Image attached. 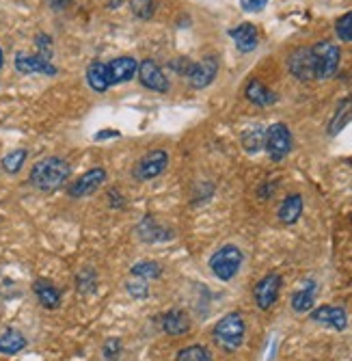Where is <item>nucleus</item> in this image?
Masks as SVG:
<instances>
[{"mask_svg": "<svg viewBox=\"0 0 352 361\" xmlns=\"http://www.w3.org/2000/svg\"><path fill=\"white\" fill-rule=\"evenodd\" d=\"M301 214H303V197L301 195L285 197L281 208H279V221L285 225H292L301 219Z\"/></svg>", "mask_w": 352, "mask_h": 361, "instance_id": "obj_19", "label": "nucleus"}, {"mask_svg": "<svg viewBox=\"0 0 352 361\" xmlns=\"http://www.w3.org/2000/svg\"><path fill=\"white\" fill-rule=\"evenodd\" d=\"M87 82L93 91H106L111 87V80H108V65L104 63H91L89 70H87Z\"/></svg>", "mask_w": 352, "mask_h": 361, "instance_id": "obj_21", "label": "nucleus"}, {"mask_svg": "<svg viewBox=\"0 0 352 361\" xmlns=\"http://www.w3.org/2000/svg\"><path fill=\"white\" fill-rule=\"evenodd\" d=\"M216 74H218V59L216 56H206V59L190 65L186 78H188L190 87L203 89L216 78Z\"/></svg>", "mask_w": 352, "mask_h": 361, "instance_id": "obj_7", "label": "nucleus"}, {"mask_svg": "<svg viewBox=\"0 0 352 361\" xmlns=\"http://www.w3.org/2000/svg\"><path fill=\"white\" fill-rule=\"evenodd\" d=\"M113 137H119L117 130H104V133L95 135V141H104V139H113Z\"/></svg>", "mask_w": 352, "mask_h": 361, "instance_id": "obj_36", "label": "nucleus"}, {"mask_svg": "<svg viewBox=\"0 0 352 361\" xmlns=\"http://www.w3.org/2000/svg\"><path fill=\"white\" fill-rule=\"evenodd\" d=\"M26 156H28L26 149H15V152L7 154V156L3 158V169H5L7 173H18V171L22 169V165H24Z\"/></svg>", "mask_w": 352, "mask_h": 361, "instance_id": "obj_28", "label": "nucleus"}, {"mask_svg": "<svg viewBox=\"0 0 352 361\" xmlns=\"http://www.w3.org/2000/svg\"><path fill=\"white\" fill-rule=\"evenodd\" d=\"M3 61H5V56H3V50H0V68H3Z\"/></svg>", "mask_w": 352, "mask_h": 361, "instance_id": "obj_39", "label": "nucleus"}, {"mask_svg": "<svg viewBox=\"0 0 352 361\" xmlns=\"http://www.w3.org/2000/svg\"><path fill=\"white\" fill-rule=\"evenodd\" d=\"M127 292H130L132 297H137V299H145L149 294V286H145V279L132 281V283H127Z\"/></svg>", "mask_w": 352, "mask_h": 361, "instance_id": "obj_32", "label": "nucleus"}, {"mask_svg": "<svg viewBox=\"0 0 352 361\" xmlns=\"http://www.w3.org/2000/svg\"><path fill=\"white\" fill-rule=\"evenodd\" d=\"M106 180V171L104 169H91L84 176H80L72 186H70V195L72 197H87L91 192L98 190Z\"/></svg>", "mask_w": 352, "mask_h": 361, "instance_id": "obj_14", "label": "nucleus"}, {"mask_svg": "<svg viewBox=\"0 0 352 361\" xmlns=\"http://www.w3.org/2000/svg\"><path fill=\"white\" fill-rule=\"evenodd\" d=\"M139 72V63L132 56H119L108 63V80L111 85H121L132 80L134 74Z\"/></svg>", "mask_w": 352, "mask_h": 361, "instance_id": "obj_13", "label": "nucleus"}, {"mask_svg": "<svg viewBox=\"0 0 352 361\" xmlns=\"http://www.w3.org/2000/svg\"><path fill=\"white\" fill-rule=\"evenodd\" d=\"M190 329V320L184 312L171 310L169 314L163 316V331L169 336H184Z\"/></svg>", "mask_w": 352, "mask_h": 361, "instance_id": "obj_17", "label": "nucleus"}, {"mask_svg": "<svg viewBox=\"0 0 352 361\" xmlns=\"http://www.w3.org/2000/svg\"><path fill=\"white\" fill-rule=\"evenodd\" d=\"M132 13L141 20H149L156 13V0H130Z\"/></svg>", "mask_w": 352, "mask_h": 361, "instance_id": "obj_29", "label": "nucleus"}, {"mask_svg": "<svg viewBox=\"0 0 352 361\" xmlns=\"http://www.w3.org/2000/svg\"><path fill=\"white\" fill-rule=\"evenodd\" d=\"M167 165H169V156H167V152H163V149H153V152H149L147 156L141 158V162L137 165V178H139V180H151V178H156V176L163 173V171L167 169Z\"/></svg>", "mask_w": 352, "mask_h": 361, "instance_id": "obj_9", "label": "nucleus"}, {"mask_svg": "<svg viewBox=\"0 0 352 361\" xmlns=\"http://www.w3.org/2000/svg\"><path fill=\"white\" fill-rule=\"evenodd\" d=\"M35 294H37V299L39 303L46 307V310H56L58 303H61V292L56 290L54 283L46 281V279H37L35 286H33Z\"/></svg>", "mask_w": 352, "mask_h": 361, "instance_id": "obj_18", "label": "nucleus"}, {"mask_svg": "<svg viewBox=\"0 0 352 361\" xmlns=\"http://www.w3.org/2000/svg\"><path fill=\"white\" fill-rule=\"evenodd\" d=\"M121 353V342L117 338H111L106 344H104V357L106 359H117Z\"/></svg>", "mask_w": 352, "mask_h": 361, "instance_id": "obj_33", "label": "nucleus"}, {"mask_svg": "<svg viewBox=\"0 0 352 361\" xmlns=\"http://www.w3.org/2000/svg\"><path fill=\"white\" fill-rule=\"evenodd\" d=\"M268 5V0H242L244 11H262Z\"/></svg>", "mask_w": 352, "mask_h": 361, "instance_id": "obj_35", "label": "nucleus"}, {"mask_svg": "<svg viewBox=\"0 0 352 361\" xmlns=\"http://www.w3.org/2000/svg\"><path fill=\"white\" fill-rule=\"evenodd\" d=\"M121 3H123V0H111V3H108V7H111V9H113V7L117 9V7H119Z\"/></svg>", "mask_w": 352, "mask_h": 361, "instance_id": "obj_38", "label": "nucleus"}, {"mask_svg": "<svg viewBox=\"0 0 352 361\" xmlns=\"http://www.w3.org/2000/svg\"><path fill=\"white\" fill-rule=\"evenodd\" d=\"M268 156L272 160H283L292 149V135H290V128L285 123H272L266 130V143H264Z\"/></svg>", "mask_w": 352, "mask_h": 361, "instance_id": "obj_5", "label": "nucleus"}, {"mask_svg": "<svg viewBox=\"0 0 352 361\" xmlns=\"http://www.w3.org/2000/svg\"><path fill=\"white\" fill-rule=\"evenodd\" d=\"M230 37L236 42L238 50L240 52H251L258 48V42H260V35H258V28H255L251 22H242L240 26L232 28L230 30Z\"/></svg>", "mask_w": 352, "mask_h": 361, "instance_id": "obj_15", "label": "nucleus"}, {"mask_svg": "<svg viewBox=\"0 0 352 361\" xmlns=\"http://www.w3.org/2000/svg\"><path fill=\"white\" fill-rule=\"evenodd\" d=\"M15 70L22 74H46V76L56 74V68L50 61L42 59L39 54H24V52L15 54Z\"/></svg>", "mask_w": 352, "mask_h": 361, "instance_id": "obj_11", "label": "nucleus"}, {"mask_svg": "<svg viewBox=\"0 0 352 361\" xmlns=\"http://www.w3.org/2000/svg\"><path fill=\"white\" fill-rule=\"evenodd\" d=\"M335 32L341 42H352V11L344 13L337 22H335Z\"/></svg>", "mask_w": 352, "mask_h": 361, "instance_id": "obj_30", "label": "nucleus"}, {"mask_svg": "<svg viewBox=\"0 0 352 361\" xmlns=\"http://www.w3.org/2000/svg\"><path fill=\"white\" fill-rule=\"evenodd\" d=\"M139 78L143 82V87L151 89V91H158V93H165L169 91V80L165 76V72L158 68V63L151 61V59H145L141 65H139Z\"/></svg>", "mask_w": 352, "mask_h": 361, "instance_id": "obj_8", "label": "nucleus"}, {"mask_svg": "<svg viewBox=\"0 0 352 361\" xmlns=\"http://www.w3.org/2000/svg\"><path fill=\"white\" fill-rule=\"evenodd\" d=\"M37 48H39V56L50 61L52 59V39L48 35H37Z\"/></svg>", "mask_w": 352, "mask_h": 361, "instance_id": "obj_31", "label": "nucleus"}, {"mask_svg": "<svg viewBox=\"0 0 352 361\" xmlns=\"http://www.w3.org/2000/svg\"><path fill=\"white\" fill-rule=\"evenodd\" d=\"M350 119H352V97H346V100L339 102V106L335 109V113H333V117L329 121V135L331 137L339 135L341 130L348 126Z\"/></svg>", "mask_w": 352, "mask_h": 361, "instance_id": "obj_20", "label": "nucleus"}, {"mask_svg": "<svg viewBox=\"0 0 352 361\" xmlns=\"http://www.w3.org/2000/svg\"><path fill=\"white\" fill-rule=\"evenodd\" d=\"M93 283H95V279H93V273H91V271H82V273L78 275V290L89 292V290L93 288Z\"/></svg>", "mask_w": 352, "mask_h": 361, "instance_id": "obj_34", "label": "nucleus"}, {"mask_svg": "<svg viewBox=\"0 0 352 361\" xmlns=\"http://www.w3.org/2000/svg\"><path fill=\"white\" fill-rule=\"evenodd\" d=\"M48 3H50L54 9H61V7H68V5L72 3V0H48Z\"/></svg>", "mask_w": 352, "mask_h": 361, "instance_id": "obj_37", "label": "nucleus"}, {"mask_svg": "<svg viewBox=\"0 0 352 361\" xmlns=\"http://www.w3.org/2000/svg\"><path fill=\"white\" fill-rule=\"evenodd\" d=\"M132 275H137L139 279H156L163 275V267L158 264V262H139V264L132 267Z\"/></svg>", "mask_w": 352, "mask_h": 361, "instance_id": "obj_27", "label": "nucleus"}, {"mask_svg": "<svg viewBox=\"0 0 352 361\" xmlns=\"http://www.w3.org/2000/svg\"><path fill=\"white\" fill-rule=\"evenodd\" d=\"M279 292H281V275H277V273L266 275L264 279L258 281V286H255V290H253L255 305L264 312L270 310L279 299Z\"/></svg>", "mask_w": 352, "mask_h": 361, "instance_id": "obj_6", "label": "nucleus"}, {"mask_svg": "<svg viewBox=\"0 0 352 361\" xmlns=\"http://www.w3.org/2000/svg\"><path fill=\"white\" fill-rule=\"evenodd\" d=\"M242 267V251L236 245H225L220 247L212 257H210V269L216 279L230 281L238 275Z\"/></svg>", "mask_w": 352, "mask_h": 361, "instance_id": "obj_3", "label": "nucleus"}, {"mask_svg": "<svg viewBox=\"0 0 352 361\" xmlns=\"http://www.w3.org/2000/svg\"><path fill=\"white\" fill-rule=\"evenodd\" d=\"M68 178H70V165L56 156L39 160L33 167V171H30V182L39 190H56L58 186H63V182H68Z\"/></svg>", "mask_w": 352, "mask_h": 361, "instance_id": "obj_1", "label": "nucleus"}, {"mask_svg": "<svg viewBox=\"0 0 352 361\" xmlns=\"http://www.w3.org/2000/svg\"><path fill=\"white\" fill-rule=\"evenodd\" d=\"M139 234H141L143 240H149V243H163V240L169 238V232H165L163 227H158L151 216L143 219V223L139 225Z\"/></svg>", "mask_w": 352, "mask_h": 361, "instance_id": "obj_24", "label": "nucleus"}, {"mask_svg": "<svg viewBox=\"0 0 352 361\" xmlns=\"http://www.w3.org/2000/svg\"><path fill=\"white\" fill-rule=\"evenodd\" d=\"M26 346V338L15 331V329H7L3 336H0V353L5 355H15Z\"/></svg>", "mask_w": 352, "mask_h": 361, "instance_id": "obj_23", "label": "nucleus"}, {"mask_svg": "<svg viewBox=\"0 0 352 361\" xmlns=\"http://www.w3.org/2000/svg\"><path fill=\"white\" fill-rule=\"evenodd\" d=\"M287 68L298 80H313L315 68H313V54L311 48H298L287 59Z\"/></svg>", "mask_w": 352, "mask_h": 361, "instance_id": "obj_10", "label": "nucleus"}, {"mask_svg": "<svg viewBox=\"0 0 352 361\" xmlns=\"http://www.w3.org/2000/svg\"><path fill=\"white\" fill-rule=\"evenodd\" d=\"M311 320L318 322V324H325L329 329H335V331H344L348 326V316L341 307H335V305H322L311 312Z\"/></svg>", "mask_w": 352, "mask_h": 361, "instance_id": "obj_12", "label": "nucleus"}, {"mask_svg": "<svg viewBox=\"0 0 352 361\" xmlns=\"http://www.w3.org/2000/svg\"><path fill=\"white\" fill-rule=\"evenodd\" d=\"M266 143V133L262 128H249L246 133L242 135V145L246 152H260Z\"/></svg>", "mask_w": 352, "mask_h": 361, "instance_id": "obj_25", "label": "nucleus"}, {"mask_svg": "<svg viewBox=\"0 0 352 361\" xmlns=\"http://www.w3.org/2000/svg\"><path fill=\"white\" fill-rule=\"evenodd\" d=\"M311 54H313V68H315L318 80H327V78L335 76V72L339 68V59H341V52L335 44L318 42L315 46H311Z\"/></svg>", "mask_w": 352, "mask_h": 361, "instance_id": "obj_4", "label": "nucleus"}, {"mask_svg": "<svg viewBox=\"0 0 352 361\" xmlns=\"http://www.w3.org/2000/svg\"><path fill=\"white\" fill-rule=\"evenodd\" d=\"M244 331H246V326H244V318L242 314L238 312H230L222 316L216 326H214V331H212V338L214 342L222 348V350H227V353H234L242 346L244 342Z\"/></svg>", "mask_w": 352, "mask_h": 361, "instance_id": "obj_2", "label": "nucleus"}, {"mask_svg": "<svg viewBox=\"0 0 352 361\" xmlns=\"http://www.w3.org/2000/svg\"><path fill=\"white\" fill-rule=\"evenodd\" d=\"M313 299H315V283L305 281L303 288L292 294V310L298 314H305L313 307Z\"/></svg>", "mask_w": 352, "mask_h": 361, "instance_id": "obj_22", "label": "nucleus"}, {"mask_svg": "<svg viewBox=\"0 0 352 361\" xmlns=\"http://www.w3.org/2000/svg\"><path fill=\"white\" fill-rule=\"evenodd\" d=\"M175 361H214L212 353L201 346V344H193V346H186L177 353Z\"/></svg>", "mask_w": 352, "mask_h": 361, "instance_id": "obj_26", "label": "nucleus"}, {"mask_svg": "<svg viewBox=\"0 0 352 361\" xmlns=\"http://www.w3.org/2000/svg\"><path fill=\"white\" fill-rule=\"evenodd\" d=\"M244 95H246V100L253 102L255 106H270V104L277 102V95L264 82H260L258 78H253V80L246 82Z\"/></svg>", "mask_w": 352, "mask_h": 361, "instance_id": "obj_16", "label": "nucleus"}]
</instances>
